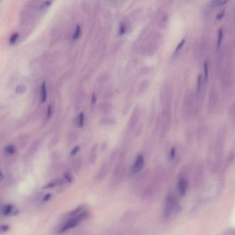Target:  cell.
<instances>
[{
  "mask_svg": "<svg viewBox=\"0 0 235 235\" xmlns=\"http://www.w3.org/2000/svg\"><path fill=\"white\" fill-rule=\"evenodd\" d=\"M19 213V210L14 208L12 204H6L1 208V214L5 216H16Z\"/></svg>",
  "mask_w": 235,
  "mask_h": 235,
  "instance_id": "7",
  "label": "cell"
},
{
  "mask_svg": "<svg viewBox=\"0 0 235 235\" xmlns=\"http://www.w3.org/2000/svg\"><path fill=\"white\" fill-rule=\"evenodd\" d=\"M51 4V1H45L43 3H42L40 6V9H44V8H47Z\"/></svg>",
  "mask_w": 235,
  "mask_h": 235,
  "instance_id": "30",
  "label": "cell"
},
{
  "mask_svg": "<svg viewBox=\"0 0 235 235\" xmlns=\"http://www.w3.org/2000/svg\"><path fill=\"white\" fill-rule=\"evenodd\" d=\"M52 116V108L50 106H49L48 108V111H47V118L49 119L51 118Z\"/></svg>",
  "mask_w": 235,
  "mask_h": 235,
  "instance_id": "31",
  "label": "cell"
},
{
  "mask_svg": "<svg viewBox=\"0 0 235 235\" xmlns=\"http://www.w3.org/2000/svg\"><path fill=\"white\" fill-rule=\"evenodd\" d=\"M161 132L165 134L169 130L171 120V114L169 109L163 110L161 115Z\"/></svg>",
  "mask_w": 235,
  "mask_h": 235,
  "instance_id": "4",
  "label": "cell"
},
{
  "mask_svg": "<svg viewBox=\"0 0 235 235\" xmlns=\"http://www.w3.org/2000/svg\"><path fill=\"white\" fill-rule=\"evenodd\" d=\"M56 185H57V182H50L48 184L46 185L45 186H44L43 188L44 189H49L53 187L56 186Z\"/></svg>",
  "mask_w": 235,
  "mask_h": 235,
  "instance_id": "28",
  "label": "cell"
},
{
  "mask_svg": "<svg viewBox=\"0 0 235 235\" xmlns=\"http://www.w3.org/2000/svg\"><path fill=\"white\" fill-rule=\"evenodd\" d=\"M175 153H176V151H175V148H174V147L171 148L170 151V153H169V159H170V160H173L175 158Z\"/></svg>",
  "mask_w": 235,
  "mask_h": 235,
  "instance_id": "24",
  "label": "cell"
},
{
  "mask_svg": "<svg viewBox=\"0 0 235 235\" xmlns=\"http://www.w3.org/2000/svg\"><path fill=\"white\" fill-rule=\"evenodd\" d=\"M228 115L230 119L232 120V121L235 122V106L230 109Z\"/></svg>",
  "mask_w": 235,
  "mask_h": 235,
  "instance_id": "18",
  "label": "cell"
},
{
  "mask_svg": "<svg viewBox=\"0 0 235 235\" xmlns=\"http://www.w3.org/2000/svg\"><path fill=\"white\" fill-rule=\"evenodd\" d=\"M51 196L52 195L50 193H48L47 195H45L44 197L43 198V202H46L48 201L51 198Z\"/></svg>",
  "mask_w": 235,
  "mask_h": 235,
  "instance_id": "32",
  "label": "cell"
},
{
  "mask_svg": "<svg viewBox=\"0 0 235 235\" xmlns=\"http://www.w3.org/2000/svg\"><path fill=\"white\" fill-rule=\"evenodd\" d=\"M0 179H1V181L3 179V175H2V173L1 172V173H0Z\"/></svg>",
  "mask_w": 235,
  "mask_h": 235,
  "instance_id": "38",
  "label": "cell"
},
{
  "mask_svg": "<svg viewBox=\"0 0 235 235\" xmlns=\"http://www.w3.org/2000/svg\"><path fill=\"white\" fill-rule=\"evenodd\" d=\"M227 135V129L225 125L221 126L217 131L215 138L214 151V161L212 163L211 171L215 173L220 169L222 161L224 151Z\"/></svg>",
  "mask_w": 235,
  "mask_h": 235,
  "instance_id": "1",
  "label": "cell"
},
{
  "mask_svg": "<svg viewBox=\"0 0 235 235\" xmlns=\"http://www.w3.org/2000/svg\"><path fill=\"white\" fill-rule=\"evenodd\" d=\"M140 118L139 111L138 109H135L133 113L131 114L129 124H128V127L129 129H132L134 127L136 126L137 123L138 122Z\"/></svg>",
  "mask_w": 235,
  "mask_h": 235,
  "instance_id": "10",
  "label": "cell"
},
{
  "mask_svg": "<svg viewBox=\"0 0 235 235\" xmlns=\"http://www.w3.org/2000/svg\"><path fill=\"white\" fill-rule=\"evenodd\" d=\"M204 71L205 79L206 80H208V74H209V65L207 61H205L204 62Z\"/></svg>",
  "mask_w": 235,
  "mask_h": 235,
  "instance_id": "20",
  "label": "cell"
},
{
  "mask_svg": "<svg viewBox=\"0 0 235 235\" xmlns=\"http://www.w3.org/2000/svg\"><path fill=\"white\" fill-rule=\"evenodd\" d=\"M223 37V30L222 28H220L218 31V37L217 40V48L218 49H219L220 48Z\"/></svg>",
  "mask_w": 235,
  "mask_h": 235,
  "instance_id": "14",
  "label": "cell"
},
{
  "mask_svg": "<svg viewBox=\"0 0 235 235\" xmlns=\"http://www.w3.org/2000/svg\"><path fill=\"white\" fill-rule=\"evenodd\" d=\"M224 14H225V11L223 10L222 11L219 13L217 14L216 17V18L218 19L222 18L223 17L224 15Z\"/></svg>",
  "mask_w": 235,
  "mask_h": 235,
  "instance_id": "34",
  "label": "cell"
},
{
  "mask_svg": "<svg viewBox=\"0 0 235 235\" xmlns=\"http://www.w3.org/2000/svg\"><path fill=\"white\" fill-rule=\"evenodd\" d=\"M96 96L94 94H93V96H92V104H94L95 103V102H96Z\"/></svg>",
  "mask_w": 235,
  "mask_h": 235,
  "instance_id": "37",
  "label": "cell"
},
{
  "mask_svg": "<svg viewBox=\"0 0 235 235\" xmlns=\"http://www.w3.org/2000/svg\"><path fill=\"white\" fill-rule=\"evenodd\" d=\"M235 152L232 151L228 155L225 161V163H224L223 166L222 168V171L220 172V176H223L224 174L226 173L227 168L229 167L231 163L232 162L235 158Z\"/></svg>",
  "mask_w": 235,
  "mask_h": 235,
  "instance_id": "9",
  "label": "cell"
},
{
  "mask_svg": "<svg viewBox=\"0 0 235 235\" xmlns=\"http://www.w3.org/2000/svg\"><path fill=\"white\" fill-rule=\"evenodd\" d=\"M5 151L9 154H13L16 152L14 147L13 145H9L5 148Z\"/></svg>",
  "mask_w": 235,
  "mask_h": 235,
  "instance_id": "19",
  "label": "cell"
},
{
  "mask_svg": "<svg viewBox=\"0 0 235 235\" xmlns=\"http://www.w3.org/2000/svg\"><path fill=\"white\" fill-rule=\"evenodd\" d=\"M193 176L194 180L198 182L204 180L205 176L204 166L202 162H200L197 164L194 171Z\"/></svg>",
  "mask_w": 235,
  "mask_h": 235,
  "instance_id": "8",
  "label": "cell"
},
{
  "mask_svg": "<svg viewBox=\"0 0 235 235\" xmlns=\"http://www.w3.org/2000/svg\"><path fill=\"white\" fill-rule=\"evenodd\" d=\"M226 2V0H213L210 2L209 4L212 6L223 5Z\"/></svg>",
  "mask_w": 235,
  "mask_h": 235,
  "instance_id": "16",
  "label": "cell"
},
{
  "mask_svg": "<svg viewBox=\"0 0 235 235\" xmlns=\"http://www.w3.org/2000/svg\"><path fill=\"white\" fill-rule=\"evenodd\" d=\"M108 148V144L106 142H104L102 144L101 146V150L102 151H104L106 149V148Z\"/></svg>",
  "mask_w": 235,
  "mask_h": 235,
  "instance_id": "35",
  "label": "cell"
},
{
  "mask_svg": "<svg viewBox=\"0 0 235 235\" xmlns=\"http://www.w3.org/2000/svg\"><path fill=\"white\" fill-rule=\"evenodd\" d=\"M109 163L106 162L104 163L102 166L101 168L97 174V179L98 180H102L104 179L109 173Z\"/></svg>",
  "mask_w": 235,
  "mask_h": 235,
  "instance_id": "11",
  "label": "cell"
},
{
  "mask_svg": "<svg viewBox=\"0 0 235 235\" xmlns=\"http://www.w3.org/2000/svg\"><path fill=\"white\" fill-rule=\"evenodd\" d=\"M65 179L66 181L68 183H71L73 181L72 177L70 173H65Z\"/></svg>",
  "mask_w": 235,
  "mask_h": 235,
  "instance_id": "27",
  "label": "cell"
},
{
  "mask_svg": "<svg viewBox=\"0 0 235 235\" xmlns=\"http://www.w3.org/2000/svg\"><path fill=\"white\" fill-rule=\"evenodd\" d=\"M10 226L9 225H1V233H5L6 232H8Z\"/></svg>",
  "mask_w": 235,
  "mask_h": 235,
  "instance_id": "26",
  "label": "cell"
},
{
  "mask_svg": "<svg viewBox=\"0 0 235 235\" xmlns=\"http://www.w3.org/2000/svg\"><path fill=\"white\" fill-rule=\"evenodd\" d=\"M80 159H77L75 162L73 163V168L75 169V170L77 171L80 169V167L81 166V162Z\"/></svg>",
  "mask_w": 235,
  "mask_h": 235,
  "instance_id": "23",
  "label": "cell"
},
{
  "mask_svg": "<svg viewBox=\"0 0 235 235\" xmlns=\"http://www.w3.org/2000/svg\"><path fill=\"white\" fill-rule=\"evenodd\" d=\"M100 123L106 126H113L116 124V120L110 117H104L101 119Z\"/></svg>",
  "mask_w": 235,
  "mask_h": 235,
  "instance_id": "13",
  "label": "cell"
},
{
  "mask_svg": "<svg viewBox=\"0 0 235 235\" xmlns=\"http://www.w3.org/2000/svg\"><path fill=\"white\" fill-rule=\"evenodd\" d=\"M180 209V206L176 198L172 195L168 196L167 197L164 211L165 217H170L174 213L175 214L178 213Z\"/></svg>",
  "mask_w": 235,
  "mask_h": 235,
  "instance_id": "3",
  "label": "cell"
},
{
  "mask_svg": "<svg viewBox=\"0 0 235 235\" xmlns=\"http://www.w3.org/2000/svg\"><path fill=\"white\" fill-rule=\"evenodd\" d=\"M186 173L185 172L182 175L180 176L177 183V191L181 196H184L186 194L187 189L188 183L187 179L186 177Z\"/></svg>",
  "mask_w": 235,
  "mask_h": 235,
  "instance_id": "5",
  "label": "cell"
},
{
  "mask_svg": "<svg viewBox=\"0 0 235 235\" xmlns=\"http://www.w3.org/2000/svg\"><path fill=\"white\" fill-rule=\"evenodd\" d=\"M97 144H96L93 145L91 149L89 158V161L91 164H94L96 163L97 158Z\"/></svg>",
  "mask_w": 235,
  "mask_h": 235,
  "instance_id": "12",
  "label": "cell"
},
{
  "mask_svg": "<svg viewBox=\"0 0 235 235\" xmlns=\"http://www.w3.org/2000/svg\"><path fill=\"white\" fill-rule=\"evenodd\" d=\"M89 213L85 210L75 216H71L69 217H65L66 219L65 222L61 225L59 230H58V233L59 234H62L67 232V231L73 229L77 226L79 225L81 222L85 220L88 218Z\"/></svg>",
  "mask_w": 235,
  "mask_h": 235,
  "instance_id": "2",
  "label": "cell"
},
{
  "mask_svg": "<svg viewBox=\"0 0 235 235\" xmlns=\"http://www.w3.org/2000/svg\"><path fill=\"white\" fill-rule=\"evenodd\" d=\"M144 166V158L141 155H138L134 165L132 167L130 175H134L139 172L143 169Z\"/></svg>",
  "mask_w": 235,
  "mask_h": 235,
  "instance_id": "6",
  "label": "cell"
},
{
  "mask_svg": "<svg viewBox=\"0 0 235 235\" xmlns=\"http://www.w3.org/2000/svg\"><path fill=\"white\" fill-rule=\"evenodd\" d=\"M185 41V39H184L183 40L180 42V43L179 44V45H178V47H177V48H176V51H178V50H179L181 48L182 45L184 44Z\"/></svg>",
  "mask_w": 235,
  "mask_h": 235,
  "instance_id": "36",
  "label": "cell"
},
{
  "mask_svg": "<svg viewBox=\"0 0 235 235\" xmlns=\"http://www.w3.org/2000/svg\"><path fill=\"white\" fill-rule=\"evenodd\" d=\"M201 80V75H200L199 77H198V84H197V94L199 93V92H200V90Z\"/></svg>",
  "mask_w": 235,
  "mask_h": 235,
  "instance_id": "33",
  "label": "cell"
},
{
  "mask_svg": "<svg viewBox=\"0 0 235 235\" xmlns=\"http://www.w3.org/2000/svg\"><path fill=\"white\" fill-rule=\"evenodd\" d=\"M78 126L80 128L82 127L84 122V114L83 113H80L78 118Z\"/></svg>",
  "mask_w": 235,
  "mask_h": 235,
  "instance_id": "17",
  "label": "cell"
},
{
  "mask_svg": "<svg viewBox=\"0 0 235 235\" xmlns=\"http://www.w3.org/2000/svg\"><path fill=\"white\" fill-rule=\"evenodd\" d=\"M41 101L42 102H45L47 99V89H46V86H45V83L44 82L42 83V88H41Z\"/></svg>",
  "mask_w": 235,
  "mask_h": 235,
  "instance_id": "15",
  "label": "cell"
},
{
  "mask_svg": "<svg viewBox=\"0 0 235 235\" xmlns=\"http://www.w3.org/2000/svg\"><path fill=\"white\" fill-rule=\"evenodd\" d=\"M80 147L79 146H76L74 148L72 149V151L70 153V155L71 156H74L77 153V152L79 150Z\"/></svg>",
  "mask_w": 235,
  "mask_h": 235,
  "instance_id": "29",
  "label": "cell"
},
{
  "mask_svg": "<svg viewBox=\"0 0 235 235\" xmlns=\"http://www.w3.org/2000/svg\"><path fill=\"white\" fill-rule=\"evenodd\" d=\"M80 30H81V28H80V26L79 24H78V25H77V26H76L75 33L74 35H73V39L75 40V39H77L78 37H79L80 33Z\"/></svg>",
  "mask_w": 235,
  "mask_h": 235,
  "instance_id": "21",
  "label": "cell"
},
{
  "mask_svg": "<svg viewBox=\"0 0 235 235\" xmlns=\"http://www.w3.org/2000/svg\"><path fill=\"white\" fill-rule=\"evenodd\" d=\"M18 33H14L11 36L9 39L10 43L11 44H13L14 43L15 41L17 40V38L18 37Z\"/></svg>",
  "mask_w": 235,
  "mask_h": 235,
  "instance_id": "22",
  "label": "cell"
},
{
  "mask_svg": "<svg viewBox=\"0 0 235 235\" xmlns=\"http://www.w3.org/2000/svg\"><path fill=\"white\" fill-rule=\"evenodd\" d=\"M26 87H24V85H21L17 87V88H16V92L18 93H23L26 91Z\"/></svg>",
  "mask_w": 235,
  "mask_h": 235,
  "instance_id": "25",
  "label": "cell"
}]
</instances>
